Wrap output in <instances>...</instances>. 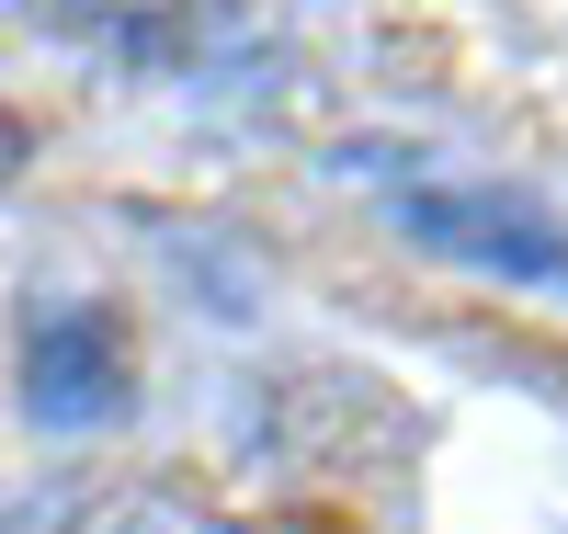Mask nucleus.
Returning <instances> with one entry per match:
<instances>
[{"label":"nucleus","mask_w":568,"mask_h":534,"mask_svg":"<svg viewBox=\"0 0 568 534\" xmlns=\"http://www.w3.org/2000/svg\"><path fill=\"white\" fill-rule=\"evenodd\" d=\"M398 228L444 262H478L500 284H535V296H568V228L546 205L500 182H398Z\"/></svg>","instance_id":"obj_1"},{"label":"nucleus","mask_w":568,"mask_h":534,"mask_svg":"<svg viewBox=\"0 0 568 534\" xmlns=\"http://www.w3.org/2000/svg\"><path fill=\"white\" fill-rule=\"evenodd\" d=\"M125 386H136V364H125V319H103V308H58V319L23 330V410H34L45 432H103V421L125 410Z\"/></svg>","instance_id":"obj_2"},{"label":"nucleus","mask_w":568,"mask_h":534,"mask_svg":"<svg viewBox=\"0 0 568 534\" xmlns=\"http://www.w3.org/2000/svg\"><path fill=\"white\" fill-rule=\"evenodd\" d=\"M12 160H23V137H12V114H0V182H12Z\"/></svg>","instance_id":"obj_5"},{"label":"nucleus","mask_w":568,"mask_h":534,"mask_svg":"<svg viewBox=\"0 0 568 534\" xmlns=\"http://www.w3.org/2000/svg\"><path fill=\"white\" fill-rule=\"evenodd\" d=\"M58 34L103 46L125 69H171V58H205V46L240 23V0H34Z\"/></svg>","instance_id":"obj_3"},{"label":"nucleus","mask_w":568,"mask_h":534,"mask_svg":"<svg viewBox=\"0 0 568 534\" xmlns=\"http://www.w3.org/2000/svg\"><path fill=\"white\" fill-rule=\"evenodd\" d=\"M69 534H262V523H227V512L171 501V490H125V501H91Z\"/></svg>","instance_id":"obj_4"}]
</instances>
